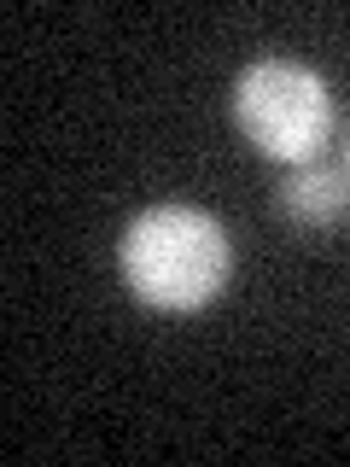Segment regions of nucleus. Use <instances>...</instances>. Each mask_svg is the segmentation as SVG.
Segmentation results:
<instances>
[{
    "mask_svg": "<svg viewBox=\"0 0 350 467\" xmlns=\"http://www.w3.org/2000/svg\"><path fill=\"white\" fill-rule=\"evenodd\" d=\"M228 234L199 204H152L123 228L117 269L129 292L164 316H193L228 281Z\"/></svg>",
    "mask_w": 350,
    "mask_h": 467,
    "instance_id": "nucleus-1",
    "label": "nucleus"
},
{
    "mask_svg": "<svg viewBox=\"0 0 350 467\" xmlns=\"http://www.w3.org/2000/svg\"><path fill=\"white\" fill-rule=\"evenodd\" d=\"M233 117L262 158L281 164H315L333 140V94L298 58H257L233 82Z\"/></svg>",
    "mask_w": 350,
    "mask_h": 467,
    "instance_id": "nucleus-2",
    "label": "nucleus"
},
{
    "mask_svg": "<svg viewBox=\"0 0 350 467\" xmlns=\"http://www.w3.org/2000/svg\"><path fill=\"white\" fill-rule=\"evenodd\" d=\"M281 216L292 228H304V234L339 228L350 216V175L327 170V164H298L281 182Z\"/></svg>",
    "mask_w": 350,
    "mask_h": 467,
    "instance_id": "nucleus-3",
    "label": "nucleus"
},
{
    "mask_svg": "<svg viewBox=\"0 0 350 467\" xmlns=\"http://www.w3.org/2000/svg\"><path fill=\"white\" fill-rule=\"evenodd\" d=\"M345 175H350V158H345Z\"/></svg>",
    "mask_w": 350,
    "mask_h": 467,
    "instance_id": "nucleus-4",
    "label": "nucleus"
}]
</instances>
